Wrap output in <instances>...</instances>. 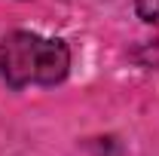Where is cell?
Here are the masks:
<instances>
[{"label": "cell", "instance_id": "2", "mask_svg": "<svg viewBox=\"0 0 159 156\" xmlns=\"http://www.w3.org/2000/svg\"><path fill=\"white\" fill-rule=\"evenodd\" d=\"M132 3H135V12L141 21L159 25V0H132Z\"/></svg>", "mask_w": 159, "mask_h": 156}, {"label": "cell", "instance_id": "1", "mask_svg": "<svg viewBox=\"0 0 159 156\" xmlns=\"http://www.w3.org/2000/svg\"><path fill=\"white\" fill-rule=\"evenodd\" d=\"M70 74V49L58 37L12 31L0 40V80L9 89L58 86Z\"/></svg>", "mask_w": 159, "mask_h": 156}]
</instances>
